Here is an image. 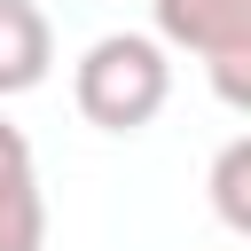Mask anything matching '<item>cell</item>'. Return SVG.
<instances>
[{"mask_svg":"<svg viewBox=\"0 0 251 251\" xmlns=\"http://www.w3.org/2000/svg\"><path fill=\"white\" fill-rule=\"evenodd\" d=\"M71 102L86 126L102 133H141L157 126V110L173 102V47L157 31H102L78 71H71Z\"/></svg>","mask_w":251,"mask_h":251,"instance_id":"6da1fadb","label":"cell"},{"mask_svg":"<svg viewBox=\"0 0 251 251\" xmlns=\"http://www.w3.org/2000/svg\"><path fill=\"white\" fill-rule=\"evenodd\" d=\"M204 196H212V220H220L227 235H243V243H251V133H235V141H220V149H212Z\"/></svg>","mask_w":251,"mask_h":251,"instance_id":"5b68a950","label":"cell"},{"mask_svg":"<svg viewBox=\"0 0 251 251\" xmlns=\"http://www.w3.org/2000/svg\"><path fill=\"white\" fill-rule=\"evenodd\" d=\"M157 39L204 63V86L251 118V0H149Z\"/></svg>","mask_w":251,"mask_h":251,"instance_id":"7a4b0ae2","label":"cell"},{"mask_svg":"<svg viewBox=\"0 0 251 251\" xmlns=\"http://www.w3.org/2000/svg\"><path fill=\"white\" fill-rule=\"evenodd\" d=\"M47 243V196H39V157L24 126L0 118V251H39Z\"/></svg>","mask_w":251,"mask_h":251,"instance_id":"3957f363","label":"cell"},{"mask_svg":"<svg viewBox=\"0 0 251 251\" xmlns=\"http://www.w3.org/2000/svg\"><path fill=\"white\" fill-rule=\"evenodd\" d=\"M55 71V24L39 0H0V102L47 86Z\"/></svg>","mask_w":251,"mask_h":251,"instance_id":"277c9868","label":"cell"}]
</instances>
